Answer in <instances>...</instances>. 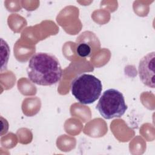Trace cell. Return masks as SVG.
Masks as SVG:
<instances>
[{"mask_svg": "<svg viewBox=\"0 0 155 155\" xmlns=\"http://www.w3.org/2000/svg\"><path fill=\"white\" fill-rule=\"evenodd\" d=\"M127 108L122 93L114 88L105 90L96 105V109L100 114L106 119L120 117Z\"/></svg>", "mask_w": 155, "mask_h": 155, "instance_id": "3957f363", "label": "cell"}, {"mask_svg": "<svg viewBox=\"0 0 155 155\" xmlns=\"http://www.w3.org/2000/svg\"><path fill=\"white\" fill-rule=\"evenodd\" d=\"M76 53L82 58L89 57L92 53V48L86 41L80 42L77 44Z\"/></svg>", "mask_w": 155, "mask_h": 155, "instance_id": "5b68a950", "label": "cell"}, {"mask_svg": "<svg viewBox=\"0 0 155 155\" xmlns=\"http://www.w3.org/2000/svg\"><path fill=\"white\" fill-rule=\"evenodd\" d=\"M29 79L34 84L49 86L60 81L62 69L58 58L48 53L34 54L28 61L27 69Z\"/></svg>", "mask_w": 155, "mask_h": 155, "instance_id": "6da1fadb", "label": "cell"}, {"mask_svg": "<svg viewBox=\"0 0 155 155\" xmlns=\"http://www.w3.org/2000/svg\"><path fill=\"white\" fill-rule=\"evenodd\" d=\"M71 91L82 104H91L101 96L102 90L101 81L94 75L82 73L71 82Z\"/></svg>", "mask_w": 155, "mask_h": 155, "instance_id": "7a4b0ae2", "label": "cell"}, {"mask_svg": "<svg viewBox=\"0 0 155 155\" xmlns=\"http://www.w3.org/2000/svg\"><path fill=\"white\" fill-rule=\"evenodd\" d=\"M155 53L152 51L144 56L140 61L138 72L142 82L151 88H154Z\"/></svg>", "mask_w": 155, "mask_h": 155, "instance_id": "277c9868", "label": "cell"}]
</instances>
